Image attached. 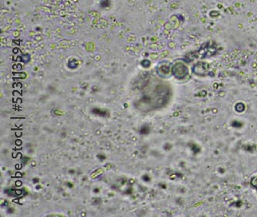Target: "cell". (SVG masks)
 <instances>
[{
	"instance_id": "2",
	"label": "cell",
	"mask_w": 257,
	"mask_h": 217,
	"mask_svg": "<svg viewBox=\"0 0 257 217\" xmlns=\"http://www.w3.org/2000/svg\"><path fill=\"white\" fill-rule=\"evenodd\" d=\"M140 131L141 134H147L148 132V128L147 127H143Z\"/></svg>"
},
{
	"instance_id": "1",
	"label": "cell",
	"mask_w": 257,
	"mask_h": 217,
	"mask_svg": "<svg viewBox=\"0 0 257 217\" xmlns=\"http://www.w3.org/2000/svg\"><path fill=\"white\" fill-rule=\"evenodd\" d=\"M93 113L96 114H99V115L103 116V117H105L107 114V113L106 111H101V110L99 109H94L93 110Z\"/></svg>"
}]
</instances>
